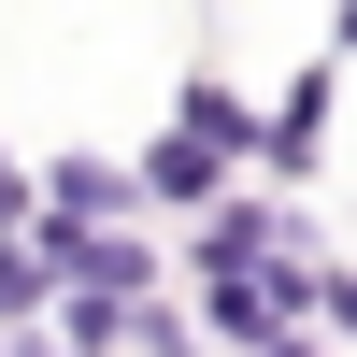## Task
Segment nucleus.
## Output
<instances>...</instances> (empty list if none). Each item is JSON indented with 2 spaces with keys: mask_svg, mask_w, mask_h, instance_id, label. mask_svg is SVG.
I'll list each match as a JSON object with an SVG mask.
<instances>
[{
  "mask_svg": "<svg viewBox=\"0 0 357 357\" xmlns=\"http://www.w3.org/2000/svg\"><path fill=\"white\" fill-rule=\"evenodd\" d=\"M215 172H229V158H200V143H186V129H172V143H158V158H143V186H158V200H215Z\"/></svg>",
  "mask_w": 357,
  "mask_h": 357,
  "instance_id": "f257e3e1",
  "label": "nucleus"
},
{
  "mask_svg": "<svg viewBox=\"0 0 357 357\" xmlns=\"http://www.w3.org/2000/svg\"><path fill=\"white\" fill-rule=\"evenodd\" d=\"M314 329H329V343H357V272H314Z\"/></svg>",
  "mask_w": 357,
  "mask_h": 357,
  "instance_id": "f03ea898",
  "label": "nucleus"
},
{
  "mask_svg": "<svg viewBox=\"0 0 357 357\" xmlns=\"http://www.w3.org/2000/svg\"><path fill=\"white\" fill-rule=\"evenodd\" d=\"M329 29H343V43H357V0H343V15H329Z\"/></svg>",
  "mask_w": 357,
  "mask_h": 357,
  "instance_id": "7ed1b4c3",
  "label": "nucleus"
}]
</instances>
